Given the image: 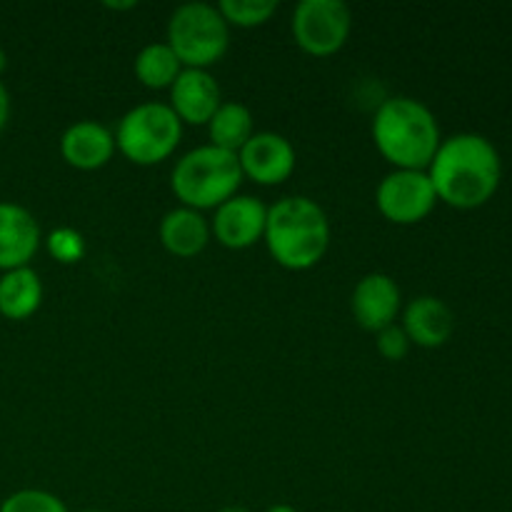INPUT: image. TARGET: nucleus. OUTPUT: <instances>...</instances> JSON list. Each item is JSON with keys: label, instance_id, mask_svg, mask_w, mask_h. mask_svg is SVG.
<instances>
[{"label": "nucleus", "instance_id": "obj_1", "mask_svg": "<svg viewBox=\"0 0 512 512\" xmlns=\"http://www.w3.org/2000/svg\"><path fill=\"white\" fill-rule=\"evenodd\" d=\"M435 195L458 210L483 208L500 188L503 160L485 135L458 133L443 140L428 165Z\"/></svg>", "mask_w": 512, "mask_h": 512}, {"label": "nucleus", "instance_id": "obj_2", "mask_svg": "<svg viewBox=\"0 0 512 512\" xmlns=\"http://www.w3.org/2000/svg\"><path fill=\"white\" fill-rule=\"evenodd\" d=\"M373 140L395 170H428L443 143L433 110L405 95L385 100L375 110Z\"/></svg>", "mask_w": 512, "mask_h": 512}, {"label": "nucleus", "instance_id": "obj_3", "mask_svg": "<svg viewBox=\"0 0 512 512\" xmlns=\"http://www.w3.org/2000/svg\"><path fill=\"white\" fill-rule=\"evenodd\" d=\"M263 240L275 263L288 270H308L328 253V215L305 195L280 198L268 208Z\"/></svg>", "mask_w": 512, "mask_h": 512}, {"label": "nucleus", "instance_id": "obj_4", "mask_svg": "<svg viewBox=\"0 0 512 512\" xmlns=\"http://www.w3.org/2000/svg\"><path fill=\"white\" fill-rule=\"evenodd\" d=\"M240 183H243V170L238 155L215 145H200L185 153L170 175L175 198L183 203V208H193L198 213L220 208L225 200L238 195Z\"/></svg>", "mask_w": 512, "mask_h": 512}, {"label": "nucleus", "instance_id": "obj_5", "mask_svg": "<svg viewBox=\"0 0 512 512\" xmlns=\"http://www.w3.org/2000/svg\"><path fill=\"white\" fill-rule=\"evenodd\" d=\"M168 45L183 68L208 70L230 45V25L218 5L185 3L168 20Z\"/></svg>", "mask_w": 512, "mask_h": 512}, {"label": "nucleus", "instance_id": "obj_6", "mask_svg": "<svg viewBox=\"0 0 512 512\" xmlns=\"http://www.w3.org/2000/svg\"><path fill=\"white\" fill-rule=\"evenodd\" d=\"M183 138V123L165 103H140L120 118L115 148L135 165H155L168 158Z\"/></svg>", "mask_w": 512, "mask_h": 512}, {"label": "nucleus", "instance_id": "obj_7", "mask_svg": "<svg viewBox=\"0 0 512 512\" xmlns=\"http://www.w3.org/2000/svg\"><path fill=\"white\" fill-rule=\"evenodd\" d=\"M353 15L343 0H303L295 5V43L315 58H328L348 43Z\"/></svg>", "mask_w": 512, "mask_h": 512}, {"label": "nucleus", "instance_id": "obj_8", "mask_svg": "<svg viewBox=\"0 0 512 512\" xmlns=\"http://www.w3.org/2000/svg\"><path fill=\"white\" fill-rule=\"evenodd\" d=\"M438 195L428 170H393L380 180L375 205L395 225H415L433 213Z\"/></svg>", "mask_w": 512, "mask_h": 512}, {"label": "nucleus", "instance_id": "obj_9", "mask_svg": "<svg viewBox=\"0 0 512 512\" xmlns=\"http://www.w3.org/2000/svg\"><path fill=\"white\" fill-rule=\"evenodd\" d=\"M243 178L248 175L258 185H280L293 175L295 148L280 133H253V138L238 153Z\"/></svg>", "mask_w": 512, "mask_h": 512}, {"label": "nucleus", "instance_id": "obj_10", "mask_svg": "<svg viewBox=\"0 0 512 512\" xmlns=\"http://www.w3.org/2000/svg\"><path fill=\"white\" fill-rule=\"evenodd\" d=\"M268 208L253 195H233L215 208L213 233L220 245L230 250H245L265 235Z\"/></svg>", "mask_w": 512, "mask_h": 512}, {"label": "nucleus", "instance_id": "obj_11", "mask_svg": "<svg viewBox=\"0 0 512 512\" xmlns=\"http://www.w3.org/2000/svg\"><path fill=\"white\" fill-rule=\"evenodd\" d=\"M400 288L390 275L385 273H368L358 280L350 298L355 320L360 328L380 333L383 328L395 323L400 313Z\"/></svg>", "mask_w": 512, "mask_h": 512}, {"label": "nucleus", "instance_id": "obj_12", "mask_svg": "<svg viewBox=\"0 0 512 512\" xmlns=\"http://www.w3.org/2000/svg\"><path fill=\"white\" fill-rule=\"evenodd\" d=\"M40 248V225L28 208L0 200V270L25 268Z\"/></svg>", "mask_w": 512, "mask_h": 512}, {"label": "nucleus", "instance_id": "obj_13", "mask_svg": "<svg viewBox=\"0 0 512 512\" xmlns=\"http://www.w3.org/2000/svg\"><path fill=\"white\" fill-rule=\"evenodd\" d=\"M220 105H223L220 88L208 70L183 68L178 80L170 85V108L180 123L208 125Z\"/></svg>", "mask_w": 512, "mask_h": 512}, {"label": "nucleus", "instance_id": "obj_14", "mask_svg": "<svg viewBox=\"0 0 512 512\" xmlns=\"http://www.w3.org/2000/svg\"><path fill=\"white\" fill-rule=\"evenodd\" d=\"M115 153V135L95 120H78L60 138V155L78 170H98Z\"/></svg>", "mask_w": 512, "mask_h": 512}, {"label": "nucleus", "instance_id": "obj_15", "mask_svg": "<svg viewBox=\"0 0 512 512\" xmlns=\"http://www.w3.org/2000/svg\"><path fill=\"white\" fill-rule=\"evenodd\" d=\"M403 330L410 343L420 348H440L450 340L455 330V315L435 295H420L410 300L403 313Z\"/></svg>", "mask_w": 512, "mask_h": 512}, {"label": "nucleus", "instance_id": "obj_16", "mask_svg": "<svg viewBox=\"0 0 512 512\" xmlns=\"http://www.w3.org/2000/svg\"><path fill=\"white\" fill-rule=\"evenodd\" d=\"M210 240V225L203 213L193 208H175L160 220V243L178 258H195Z\"/></svg>", "mask_w": 512, "mask_h": 512}, {"label": "nucleus", "instance_id": "obj_17", "mask_svg": "<svg viewBox=\"0 0 512 512\" xmlns=\"http://www.w3.org/2000/svg\"><path fill=\"white\" fill-rule=\"evenodd\" d=\"M43 303V283L30 265L0 275V315L25 320Z\"/></svg>", "mask_w": 512, "mask_h": 512}, {"label": "nucleus", "instance_id": "obj_18", "mask_svg": "<svg viewBox=\"0 0 512 512\" xmlns=\"http://www.w3.org/2000/svg\"><path fill=\"white\" fill-rule=\"evenodd\" d=\"M208 133H210V140H213L210 145L238 155L240 148H243L255 133L253 113H250L243 103H235V100L223 103L218 110H215L213 118H210Z\"/></svg>", "mask_w": 512, "mask_h": 512}, {"label": "nucleus", "instance_id": "obj_19", "mask_svg": "<svg viewBox=\"0 0 512 512\" xmlns=\"http://www.w3.org/2000/svg\"><path fill=\"white\" fill-rule=\"evenodd\" d=\"M135 75H138L140 83L150 90H163L178 80V75L183 73V65H180L178 55L170 50L168 43H150L135 55Z\"/></svg>", "mask_w": 512, "mask_h": 512}, {"label": "nucleus", "instance_id": "obj_20", "mask_svg": "<svg viewBox=\"0 0 512 512\" xmlns=\"http://www.w3.org/2000/svg\"><path fill=\"white\" fill-rule=\"evenodd\" d=\"M218 10L228 25L258 28V25L268 23L273 18L278 3L275 0H220Z\"/></svg>", "mask_w": 512, "mask_h": 512}, {"label": "nucleus", "instance_id": "obj_21", "mask_svg": "<svg viewBox=\"0 0 512 512\" xmlns=\"http://www.w3.org/2000/svg\"><path fill=\"white\" fill-rule=\"evenodd\" d=\"M0 512H68V508L58 495L48 493V490L25 488L8 495L0 503Z\"/></svg>", "mask_w": 512, "mask_h": 512}, {"label": "nucleus", "instance_id": "obj_22", "mask_svg": "<svg viewBox=\"0 0 512 512\" xmlns=\"http://www.w3.org/2000/svg\"><path fill=\"white\" fill-rule=\"evenodd\" d=\"M48 250L55 255V260H60V263H78L85 253L83 235L75 233V230L70 228H58L55 233H50Z\"/></svg>", "mask_w": 512, "mask_h": 512}, {"label": "nucleus", "instance_id": "obj_23", "mask_svg": "<svg viewBox=\"0 0 512 512\" xmlns=\"http://www.w3.org/2000/svg\"><path fill=\"white\" fill-rule=\"evenodd\" d=\"M375 345H378V353L383 355L385 360H393V363H398V360H403L405 355L410 353V338L405 335L403 325H388V328H383L378 333V338H375Z\"/></svg>", "mask_w": 512, "mask_h": 512}, {"label": "nucleus", "instance_id": "obj_24", "mask_svg": "<svg viewBox=\"0 0 512 512\" xmlns=\"http://www.w3.org/2000/svg\"><path fill=\"white\" fill-rule=\"evenodd\" d=\"M8 118H10V95H8V88L3 85V80H0V130L5 128Z\"/></svg>", "mask_w": 512, "mask_h": 512}, {"label": "nucleus", "instance_id": "obj_25", "mask_svg": "<svg viewBox=\"0 0 512 512\" xmlns=\"http://www.w3.org/2000/svg\"><path fill=\"white\" fill-rule=\"evenodd\" d=\"M265 512H298V510H295L293 505H288V503H278V505H270V508Z\"/></svg>", "mask_w": 512, "mask_h": 512}, {"label": "nucleus", "instance_id": "obj_26", "mask_svg": "<svg viewBox=\"0 0 512 512\" xmlns=\"http://www.w3.org/2000/svg\"><path fill=\"white\" fill-rule=\"evenodd\" d=\"M105 5H108L110 10H128V8H135L133 0H130V3H105Z\"/></svg>", "mask_w": 512, "mask_h": 512}, {"label": "nucleus", "instance_id": "obj_27", "mask_svg": "<svg viewBox=\"0 0 512 512\" xmlns=\"http://www.w3.org/2000/svg\"><path fill=\"white\" fill-rule=\"evenodd\" d=\"M5 68H8V55H5V50L0 48V75L5 73Z\"/></svg>", "mask_w": 512, "mask_h": 512}, {"label": "nucleus", "instance_id": "obj_28", "mask_svg": "<svg viewBox=\"0 0 512 512\" xmlns=\"http://www.w3.org/2000/svg\"><path fill=\"white\" fill-rule=\"evenodd\" d=\"M218 512H250L248 508H240V505H228V508H220Z\"/></svg>", "mask_w": 512, "mask_h": 512}, {"label": "nucleus", "instance_id": "obj_29", "mask_svg": "<svg viewBox=\"0 0 512 512\" xmlns=\"http://www.w3.org/2000/svg\"><path fill=\"white\" fill-rule=\"evenodd\" d=\"M83 512H105V510H83Z\"/></svg>", "mask_w": 512, "mask_h": 512}]
</instances>
